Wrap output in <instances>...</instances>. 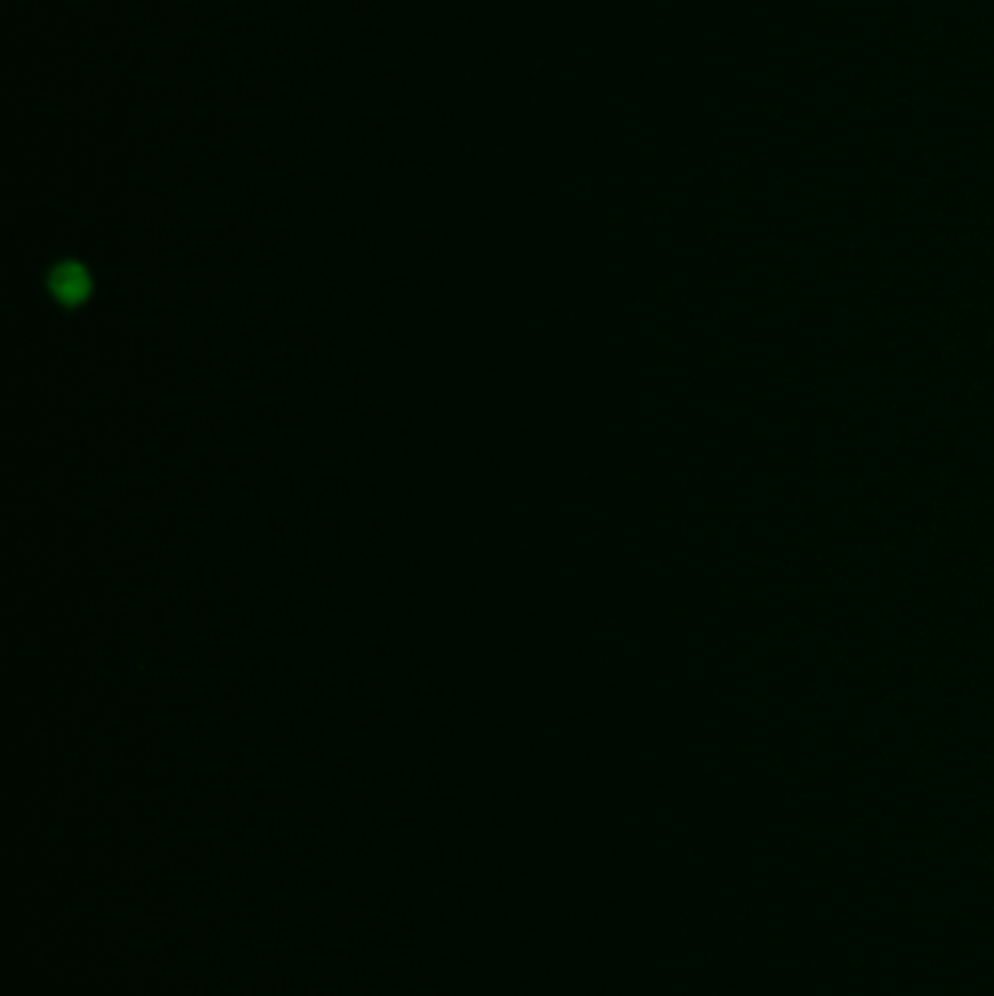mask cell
Segmentation results:
<instances>
[{"label": "cell", "mask_w": 994, "mask_h": 996, "mask_svg": "<svg viewBox=\"0 0 994 996\" xmlns=\"http://www.w3.org/2000/svg\"><path fill=\"white\" fill-rule=\"evenodd\" d=\"M53 292L59 294L64 303L82 301V297L88 294V275H85L80 266H73V263H68V266H62V268H56Z\"/></svg>", "instance_id": "cell-1"}]
</instances>
